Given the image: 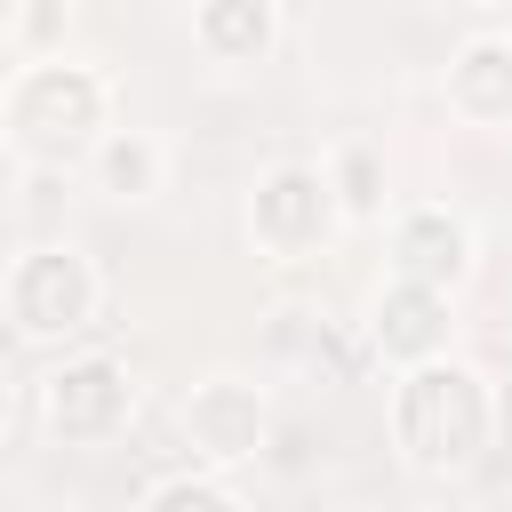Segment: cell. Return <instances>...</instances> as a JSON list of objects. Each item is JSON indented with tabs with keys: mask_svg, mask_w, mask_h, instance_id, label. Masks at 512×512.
Here are the masks:
<instances>
[{
	"mask_svg": "<svg viewBox=\"0 0 512 512\" xmlns=\"http://www.w3.org/2000/svg\"><path fill=\"white\" fill-rule=\"evenodd\" d=\"M120 128V96L104 64L80 56H40V64H8L0 80V152L24 176H72L104 152V136Z\"/></svg>",
	"mask_w": 512,
	"mask_h": 512,
	"instance_id": "1",
	"label": "cell"
},
{
	"mask_svg": "<svg viewBox=\"0 0 512 512\" xmlns=\"http://www.w3.org/2000/svg\"><path fill=\"white\" fill-rule=\"evenodd\" d=\"M384 440L416 480H464L496 448V384L472 360H432L384 384Z\"/></svg>",
	"mask_w": 512,
	"mask_h": 512,
	"instance_id": "2",
	"label": "cell"
},
{
	"mask_svg": "<svg viewBox=\"0 0 512 512\" xmlns=\"http://www.w3.org/2000/svg\"><path fill=\"white\" fill-rule=\"evenodd\" d=\"M0 320L16 344H72L104 320V272L72 240H32L0 272Z\"/></svg>",
	"mask_w": 512,
	"mask_h": 512,
	"instance_id": "3",
	"label": "cell"
},
{
	"mask_svg": "<svg viewBox=\"0 0 512 512\" xmlns=\"http://www.w3.org/2000/svg\"><path fill=\"white\" fill-rule=\"evenodd\" d=\"M240 224H248V248L264 264H320L336 248V232H344L328 160H272V168H256V184L240 200Z\"/></svg>",
	"mask_w": 512,
	"mask_h": 512,
	"instance_id": "4",
	"label": "cell"
},
{
	"mask_svg": "<svg viewBox=\"0 0 512 512\" xmlns=\"http://www.w3.org/2000/svg\"><path fill=\"white\" fill-rule=\"evenodd\" d=\"M40 424L64 448H112L136 424V376L120 352H64L40 384Z\"/></svg>",
	"mask_w": 512,
	"mask_h": 512,
	"instance_id": "5",
	"label": "cell"
},
{
	"mask_svg": "<svg viewBox=\"0 0 512 512\" xmlns=\"http://www.w3.org/2000/svg\"><path fill=\"white\" fill-rule=\"evenodd\" d=\"M176 432L192 448V472H240L272 448V400L248 376H200L176 400Z\"/></svg>",
	"mask_w": 512,
	"mask_h": 512,
	"instance_id": "6",
	"label": "cell"
},
{
	"mask_svg": "<svg viewBox=\"0 0 512 512\" xmlns=\"http://www.w3.org/2000/svg\"><path fill=\"white\" fill-rule=\"evenodd\" d=\"M472 272H480V232H472L464 208H448V200L392 208V224H384V280H416V288L456 296Z\"/></svg>",
	"mask_w": 512,
	"mask_h": 512,
	"instance_id": "7",
	"label": "cell"
},
{
	"mask_svg": "<svg viewBox=\"0 0 512 512\" xmlns=\"http://www.w3.org/2000/svg\"><path fill=\"white\" fill-rule=\"evenodd\" d=\"M368 352L408 376V368H432L456 352V296L440 288H416V280H384L368 296Z\"/></svg>",
	"mask_w": 512,
	"mask_h": 512,
	"instance_id": "8",
	"label": "cell"
},
{
	"mask_svg": "<svg viewBox=\"0 0 512 512\" xmlns=\"http://www.w3.org/2000/svg\"><path fill=\"white\" fill-rule=\"evenodd\" d=\"M440 96L464 128H512V32L504 24H472L448 64H440Z\"/></svg>",
	"mask_w": 512,
	"mask_h": 512,
	"instance_id": "9",
	"label": "cell"
},
{
	"mask_svg": "<svg viewBox=\"0 0 512 512\" xmlns=\"http://www.w3.org/2000/svg\"><path fill=\"white\" fill-rule=\"evenodd\" d=\"M184 32H192V48L208 64H264L280 48L288 16H280V0H200L184 16Z\"/></svg>",
	"mask_w": 512,
	"mask_h": 512,
	"instance_id": "10",
	"label": "cell"
},
{
	"mask_svg": "<svg viewBox=\"0 0 512 512\" xmlns=\"http://www.w3.org/2000/svg\"><path fill=\"white\" fill-rule=\"evenodd\" d=\"M80 176H88V192H96V200L136 208V200H152V192L168 184V144H160L152 128H128V120H120V128L104 136V152H96Z\"/></svg>",
	"mask_w": 512,
	"mask_h": 512,
	"instance_id": "11",
	"label": "cell"
},
{
	"mask_svg": "<svg viewBox=\"0 0 512 512\" xmlns=\"http://www.w3.org/2000/svg\"><path fill=\"white\" fill-rule=\"evenodd\" d=\"M328 184H336V208H344V224H392V216H384L392 184H384V152H376V144L344 136V144L328 152Z\"/></svg>",
	"mask_w": 512,
	"mask_h": 512,
	"instance_id": "12",
	"label": "cell"
},
{
	"mask_svg": "<svg viewBox=\"0 0 512 512\" xmlns=\"http://www.w3.org/2000/svg\"><path fill=\"white\" fill-rule=\"evenodd\" d=\"M136 512H248L240 496H232V480L224 472H168V480H152L144 488V504Z\"/></svg>",
	"mask_w": 512,
	"mask_h": 512,
	"instance_id": "13",
	"label": "cell"
},
{
	"mask_svg": "<svg viewBox=\"0 0 512 512\" xmlns=\"http://www.w3.org/2000/svg\"><path fill=\"white\" fill-rule=\"evenodd\" d=\"M64 32H72V8H64V0H16V8H8V48H16V64L64 56Z\"/></svg>",
	"mask_w": 512,
	"mask_h": 512,
	"instance_id": "14",
	"label": "cell"
},
{
	"mask_svg": "<svg viewBox=\"0 0 512 512\" xmlns=\"http://www.w3.org/2000/svg\"><path fill=\"white\" fill-rule=\"evenodd\" d=\"M48 512H88V504H48Z\"/></svg>",
	"mask_w": 512,
	"mask_h": 512,
	"instance_id": "15",
	"label": "cell"
}]
</instances>
